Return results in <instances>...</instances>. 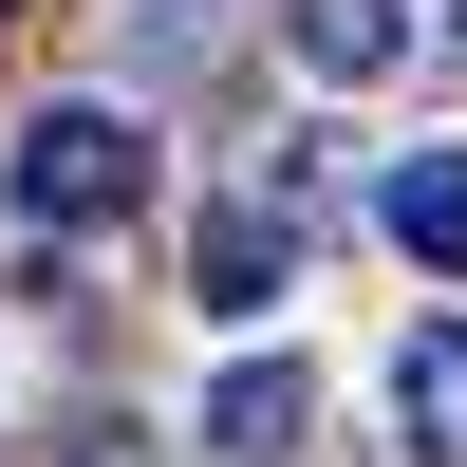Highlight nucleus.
I'll return each mask as SVG.
<instances>
[{
  "label": "nucleus",
  "instance_id": "nucleus-1",
  "mask_svg": "<svg viewBox=\"0 0 467 467\" xmlns=\"http://www.w3.org/2000/svg\"><path fill=\"white\" fill-rule=\"evenodd\" d=\"M0 187H19L37 244H94V224H131V206H150V131H131L112 94H57V112H19Z\"/></svg>",
  "mask_w": 467,
  "mask_h": 467
},
{
  "label": "nucleus",
  "instance_id": "nucleus-2",
  "mask_svg": "<svg viewBox=\"0 0 467 467\" xmlns=\"http://www.w3.org/2000/svg\"><path fill=\"white\" fill-rule=\"evenodd\" d=\"M299 431H318V374H299V356H244L206 393V449L224 467H299Z\"/></svg>",
  "mask_w": 467,
  "mask_h": 467
},
{
  "label": "nucleus",
  "instance_id": "nucleus-3",
  "mask_svg": "<svg viewBox=\"0 0 467 467\" xmlns=\"http://www.w3.org/2000/svg\"><path fill=\"white\" fill-rule=\"evenodd\" d=\"M281 262H299V224H281V206H206L187 299H206V318H262V299H281Z\"/></svg>",
  "mask_w": 467,
  "mask_h": 467
},
{
  "label": "nucleus",
  "instance_id": "nucleus-4",
  "mask_svg": "<svg viewBox=\"0 0 467 467\" xmlns=\"http://www.w3.org/2000/svg\"><path fill=\"white\" fill-rule=\"evenodd\" d=\"M393 431H411V467H467V318H431L393 356Z\"/></svg>",
  "mask_w": 467,
  "mask_h": 467
},
{
  "label": "nucleus",
  "instance_id": "nucleus-5",
  "mask_svg": "<svg viewBox=\"0 0 467 467\" xmlns=\"http://www.w3.org/2000/svg\"><path fill=\"white\" fill-rule=\"evenodd\" d=\"M393 57H411V0H299V75L356 94V75H393Z\"/></svg>",
  "mask_w": 467,
  "mask_h": 467
},
{
  "label": "nucleus",
  "instance_id": "nucleus-6",
  "mask_svg": "<svg viewBox=\"0 0 467 467\" xmlns=\"http://www.w3.org/2000/svg\"><path fill=\"white\" fill-rule=\"evenodd\" d=\"M393 244L431 262V281H467V150H411L393 169Z\"/></svg>",
  "mask_w": 467,
  "mask_h": 467
},
{
  "label": "nucleus",
  "instance_id": "nucleus-7",
  "mask_svg": "<svg viewBox=\"0 0 467 467\" xmlns=\"http://www.w3.org/2000/svg\"><path fill=\"white\" fill-rule=\"evenodd\" d=\"M75 467H150V449H131V431H94V449H75Z\"/></svg>",
  "mask_w": 467,
  "mask_h": 467
},
{
  "label": "nucleus",
  "instance_id": "nucleus-8",
  "mask_svg": "<svg viewBox=\"0 0 467 467\" xmlns=\"http://www.w3.org/2000/svg\"><path fill=\"white\" fill-rule=\"evenodd\" d=\"M449 37H467V0H449Z\"/></svg>",
  "mask_w": 467,
  "mask_h": 467
},
{
  "label": "nucleus",
  "instance_id": "nucleus-9",
  "mask_svg": "<svg viewBox=\"0 0 467 467\" xmlns=\"http://www.w3.org/2000/svg\"><path fill=\"white\" fill-rule=\"evenodd\" d=\"M0 19H19V0H0Z\"/></svg>",
  "mask_w": 467,
  "mask_h": 467
}]
</instances>
